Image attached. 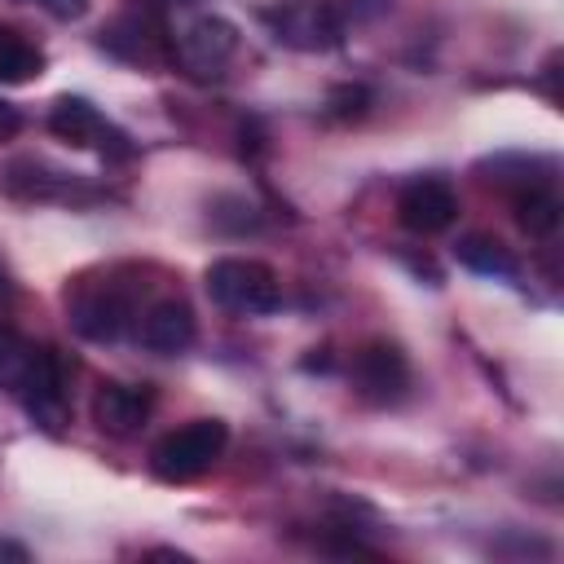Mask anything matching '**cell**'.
Here are the masks:
<instances>
[{"mask_svg":"<svg viewBox=\"0 0 564 564\" xmlns=\"http://www.w3.org/2000/svg\"><path fill=\"white\" fill-rule=\"evenodd\" d=\"M207 295H212V304H220L225 313H238V317H264L282 304L278 273L269 264L242 260V256L216 260L207 269Z\"/></svg>","mask_w":564,"mask_h":564,"instance_id":"cell-1","label":"cell"},{"mask_svg":"<svg viewBox=\"0 0 564 564\" xmlns=\"http://www.w3.org/2000/svg\"><path fill=\"white\" fill-rule=\"evenodd\" d=\"M225 445H229V427L220 419H194L154 445L150 467L159 480H198L225 454Z\"/></svg>","mask_w":564,"mask_h":564,"instance_id":"cell-2","label":"cell"},{"mask_svg":"<svg viewBox=\"0 0 564 564\" xmlns=\"http://www.w3.org/2000/svg\"><path fill=\"white\" fill-rule=\"evenodd\" d=\"M269 26L286 48L322 53V48L344 44L348 18H344V4H335V0H291L269 13Z\"/></svg>","mask_w":564,"mask_h":564,"instance_id":"cell-3","label":"cell"},{"mask_svg":"<svg viewBox=\"0 0 564 564\" xmlns=\"http://www.w3.org/2000/svg\"><path fill=\"white\" fill-rule=\"evenodd\" d=\"M48 128H53V137H62L70 145H93V150H101L110 159H128L132 154L128 137L115 123H106L101 110L93 101H84V97H62L53 106V115H48Z\"/></svg>","mask_w":564,"mask_h":564,"instance_id":"cell-4","label":"cell"},{"mask_svg":"<svg viewBox=\"0 0 564 564\" xmlns=\"http://www.w3.org/2000/svg\"><path fill=\"white\" fill-rule=\"evenodd\" d=\"M352 383L370 405H392L410 388V366L397 344H366L352 352Z\"/></svg>","mask_w":564,"mask_h":564,"instance_id":"cell-5","label":"cell"},{"mask_svg":"<svg viewBox=\"0 0 564 564\" xmlns=\"http://www.w3.org/2000/svg\"><path fill=\"white\" fill-rule=\"evenodd\" d=\"M397 220L410 229V234H445L454 220H458V194L449 189V181L441 176H419L401 189L397 198Z\"/></svg>","mask_w":564,"mask_h":564,"instance_id":"cell-6","label":"cell"},{"mask_svg":"<svg viewBox=\"0 0 564 564\" xmlns=\"http://www.w3.org/2000/svg\"><path fill=\"white\" fill-rule=\"evenodd\" d=\"M70 326L93 344H115L132 326V300L115 286H93L70 304Z\"/></svg>","mask_w":564,"mask_h":564,"instance_id":"cell-7","label":"cell"},{"mask_svg":"<svg viewBox=\"0 0 564 564\" xmlns=\"http://www.w3.org/2000/svg\"><path fill=\"white\" fill-rule=\"evenodd\" d=\"M154 410V392L145 383H101L93 397V419L110 436H132L145 427Z\"/></svg>","mask_w":564,"mask_h":564,"instance_id":"cell-8","label":"cell"},{"mask_svg":"<svg viewBox=\"0 0 564 564\" xmlns=\"http://www.w3.org/2000/svg\"><path fill=\"white\" fill-rule=\"evenodd\" d=\"M18 397L35 414V423H44L48 432H57L66 423V375H62V361H57L53 348H40L35 370H31V379L22 383Z\"/></svg>","mask_w":564,"mask_h":564,"instance_id":"cell-9","label":"cell"},{"mask_svg":"<svg viewBox=\"0 0 564 564\" xmlns=\"http://www.w3.org/2000/svg\"><path fill=\"white\" fill-rule=\"evenodd\" d=\"M234 48H238V31H234V22H225V18H198V22L181 35V57H185V66H194L198 75H216V70L234 57Z\"/></svg>","mask_w":564,"mask_h":564,"instance_id":"cell-10","label":"cell"},{"mask_svg":"<svg viewBox=\"0 0 564 564\" xmlns=\"http://www.w3.org/2000/svg\"><path fill=\"white\" fill-rule=\"evenodd\" d=\"M194 335H198V322L185 300H163L141 317V344L150 352H163V357L185 352L194 344Z\"/></svg>","mask_w":564,"mask_h":564,"instance_id":"cell-11","label":"cell"},{"mask_svg":"<svg viewBox=\"0 0 564 564\" xmlns=\"http://www.w3.org/2000/svg\"><path fill=\"white\" fill-rule=\"evenodd\" d=\"M454 256H458V264H467L471 273H485V278H516L511 251H507L498 238H489V234H467V238H458Z\"/></svg>","mask_w":564,"mask_h":564,"instance_id":"cell-12","label":"cell"},{"mask_svg":"<svg viewBox=\"0 0 564 564\" xmlns=\"http://www.w3.org/2000/svg\"><path fill=\"white\" fill-rule=\"evenodd\" d=\"M516 225H520L529 238H551V234L560 229V198H555V189L529 185V189L516 198Z\"/></svg>","mask_w":564,"mask_h":564,"instance_id":"cell-13","label":"cell"},{"mask_svg":"<svg viewBox=\"0 0 564 564\" xmlns=\"http://www.w3.org/2000/svg\"><path fill=\"white\" fill-rule=\"evenodd\" d=\"M35 357H40V344L22 339L13 326H0V388L4 392H22V383L31 379L35 370Z\"/></svg>","mask_w":564,"mask_h":564,"instance_id":"cell-14","label":"cell"},{"mask_svg":"<svg viewBox=\"0 0 564 564\" xmlns=\"http://www.w3.org/2000/svg\"><path fill=\"white\" fill-rule=\"evenodd\" d=\"M40 70H44V53L13 26H0V84H26Z\"/></svg>","mask_w":564,"mask_h":564,"instance_id":"cell-15","label":"cell"},{"mask_svg":"<svg viewBox=\"0 0 564 564\" xmlns=\"http://www.w3.org/2000/svg\"><path fill=\"white\" fill-rule=\"evenodd\" d=\"M326 106H330L335 119H357V115H366V106H370V88H366V84H339V88H330Z\"/></svg>","mask_w":564,"mask_h":564,"instance_id":"cell-16","label":"cell"},{"mask_svg":"<svg viewBox=\"0 0 564 564\" xmlns=\"http://www.w3.org/2000/svg\"><path fill=\"white\" fill-rule=\"evenodd\" d=\"M44 13H53L57 22H75V18H84L88 13V4L93 0H35Z\"/></svg>","mask_w":564,"mask_h":564,"instance_id":"cell-17","label":"cell"},{"mask_svg":"<svg viewBox=\"0 0 564 564\" xmlns=\"http://www.w3.org/2000/svg\"><path fill=\"white\" fill-rule=\"evenodd\" d=\"M18 128H22V115H18L9 101H0V141H4V137H13Z\"/></svg>","mask_w":564,"mask_h":564,"instance_id":"cell-18","label":"cell"},{"mask_svg":"<svg viewBox=\"0 0 564 564\" xmlns=\"http://www.w3.org/2000/svg\"><path fill=\"white\" fill-rule=\"evenodd\" d=\"M0 560H18V564H22V560H31V551H26L22 542H9V538H0Z\"/></svg>","mask_w":564,"mask_h":564,"instance_id":"cell-19","label":"cell"},{"mask_svg":"<svg viewBox=\"0 0 564 564\" xmlns=\"http://www.w3.org/2000/svg\"><path fill=\"white\" fill-rule=\"evenodd\" d=\"M9 295V278H4V269H0V300Z\"/></svg>","mask_w":564,"mask_h":564,"instance_id":"cell-20","label":"cell"}]
</instances>
